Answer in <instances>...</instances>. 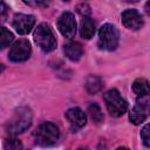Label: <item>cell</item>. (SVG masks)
I'll use <instances>...</instances> for the list:
<instances>
[{"label": "cell", "instance_id": "obj_1", "mask_svg": "<svg viewBox=\"0 0 150 150\" xmlns=\"http://www.w3.org/2000/svg\"><path fill=\"white\" fill-rule=\"evenodd\" d=\"M32 122H33L32 110L27 107H19L14 110L13 116L9 118L6 125V131L9 136H16L29 129Z\"/></svg>", "mask_w": 150, "mask_h": 150}, {"label": "cell", "instance_id": "obj_2", "mask_svg": "<svg viewBox=\"0 0 150 150\" xmlns=\"http://www.w3.org/2000/svg\"><path fill=\"white\" fill-rule=\"evenodd\" d=\"M60 131L55 123L42 122L34 131V139L41 146H49L59 141Z\"/></svg>", "mask_w": 150, "mask_h": 150}, {"label": "cell", "instance_id": "obj_3", "mask_svg": "<svg viewBox=\"0 0 150 150\" xmlns=\"http://www.w3.org/2000/svg\"><path fill=\"white\" fill-rule=\"evenodd\" d=\"M34 41L45 53H50L56 48V38L49 25L42 22L34 30Z\"/></svg>", "mask_w": 150, "mask_h": 150}, {"label": "cell", "instance_id": "obj_4", "mask_svg": "<svg viewBox=\"0 0 150 150\" xmlns=\"http://www.w3.org/2000/svg\"><path fill=\"white\" fill-rule=\"evenodd\" d=\"M120 33L111 23H104L98 30V47L104 50H115L118 46Z\"/></svg>", "mask_w": 150, "mask_h": 150}, {"label": "cell", "instance_id": "obj_5", "mask_svg": "<svg viewBox=\"0 0 150 150\" xmlns=\"http://www.w3.org/2000/svg\"><path fill=\"white\" fill-rule=\"evenodd\" d=\"M103 100L105 102V105H107L109 114L114 117L122 116L128 109L127 101L120 95L118 90H116V89H110L107 93H104Z\"/></svg>", "mask_w": 150, "mask_h": 150}, {"label": "cell", "instance_id": "obj_6", "mask_svg": "<svg viewBox=\"0 0 150 150\" xmlns=\"http://www.w3.org/2000/svg\"><path fill=\"white\" fill-rule=\"evenodd\" d=\"M149 108H150V105H149V95L138 97L136 100L135 105L132 107V109L129 114L130 122L135 125L142 124L149 115Z\"/></svg>", "mask_w": 150, "mask_h": 150}, {"label": "cell", "instance_id": "obj_7", "mask_svg": "<svg viewBox=\"0 0 150 150\" xmlns=\"http://www.w3.org/2000/svg\"><path fill=\"white\" fill-rule=\"evenodd\" d=\"M32 53V47L28 40L21 39L12 46L9 53H8V59L12 62H23L28 60Z\"/></svg>", "mask_w": 150, "mask_h": 150}, {"label": "cell", "instance_id": "obj_8", "mask_svg": "<svg viewBox=\"0 0 150 150\" xmlns=\"http://www.w3.org/2000/svg\"><path fill=\"white\" fill-rule=\"evenodd\" d=\"M57 28L64 38L73 39L75 36L76 29H77L74 14L70 12H63L57 19Z\"/></svg>", "mask_w": 150, "mask_h": 150}, {"label": "cell", "instance_id": "obj_9", "mask_svg": "<svg viewBox=\"0 0 150 150\" xmlns=\"http://www.w3.org/2000/svg\"><path fill=\"white\" fill-rule=\"evenodd\" d=\"M12 25H13V28L20 35H26L34 27V25H35V16L30 15V14L18 13V14L14 15Z\"/></svg>", "mask_w": 150, "mask_h": 150}, {"label": "cell", "instance_id": "obj_10", "mask_svg": "<svg viewBox=\"0 0 150 150\" xmlns=\"http://www.w3.org/2000/svg\"><path fill=\"white\" fill-rule=\"evenodd\" d=\"M121 19H122L123 26L128 29H131V30L139 29L144 23L142 14L136 9H125L122 13Z\"/></svg>", "mask_w": 150, "mask_h": 150}, {"label": "cell", "instance_id": "obj_11", "mask_svg": "<svg viewBox=\"0 0 150 150\" xmlns=\"http://www.w3.org/2000/svg\"><path fill=\"white\" fill-rule=\"evenodd\" d=\"M64 116H66L67 121L69 122V125L73 131H76V130L83 128L87 123V116H86L84 111L79 107L68 109L66 111Z\"/></svg>", "mask_w": 150, "mask_h": 150}, {"label": "cell", "instance_id": "obj_12", "mask_svg": "<svg viewBox=\"0 0 150 150\" xmlns=\"http://www.w3.org/2000/svg\"><path fill=\"white\" fill-rule=\"evenodd\" d=\"M63 53L70 61H79L83 55V48L80 42L69 41L63 46Z\"/></svg>", "mask_w": 150, "mask_h": 150}, {"label": "cell", "instance_id": "obj_13", "mask_svg": "<svg viewBox=\"0 0 150 150\" xmlns=\"http://www.w3.org/2000/svg\"><path fill=\"white\" fill-rule=\"evenodd\" d=\"M96 32V25L94 22V20L90 16H83L82 21H81V26H80V34L83 39L89 40L94 36Z\"/></svg>", "mask_w": 150, "mask_h": 150}, {"label": "cell", "instance_id": "obj_14", "mask_svg": "<svg viewBox=\"0 0 150 150\" xmlns=\"http://www.w3.org/2000/svg\"><path fill=\"white\" fill-rule=\"evenodd\" d=\"M84 86H86V90L89 94H96L102 89L103 82H102L101 77H98L96 75H90L87 77Z\"/></svg>", "mask_w": 150, "mask_h": 150}, {"label": "cell", "instance_id": "obj_15", "mask_svg": "<svg viewBox=\"0 0 150 150\" xmlns=\"http://www.w3.org/2000/svg\"><path fill=\"white\" fill-rule=\"evenodd\" d=\"M132 90L138 97L148 96L149 95V82L145 79H137L132 83Z\"/></svg>", "mask_w": 150, "mask_h": 150}, {"label": "cell", "instance_id": "obj_16", "mask_svg": "<svg viewBox=\"0 0 150 150\" xmlns=\"http://www.w3.org/2000/svg\"><path fill=\"white\" fill-rule=\"evenodd\" d=\"M88 112H89L91 120L94 121V123L100 124L103 121V112L101 110V107L97 103H95V102L90 103L88 107Z\"/></svg>", "mask_w": 150, "mask_h": 150}, {"label": "cell", "instance_id": "obj_17", "mask_svg": "<svg viewBox=\"0 0 150 150\" xmlns=\"http://www.w3.org/2000/svg\"><path fill=\"white\" fill-rule=\"evenodd\" d=\"M13 33L9 29H7L6 27H0V50L6 48L13 41Z\"/></svg>", "mask_w": 150, "mask_h": 150}, {"label": "cell", "instance_id": "obj_18", "mask_svg": "<svg viewBox=\"0 0 150 150\" xmlns=\"http://www.w3.org/2000/svg\"><path fill=\"white\" fill-rule=\"evenodd\" d=\"M4 148L5 149H21L22 148V144L16 138H8V139L5 141Z\"/></svg>", "mask_w": 150, "mask_h": 150}, {"label": "cell", "instance_id": "obj_19", "mask_svg": "<svg viewBox=\"0 0 150 150\" xmlns=\"http://www.w3.org/2000/svg\"><path fill=\"white\" fill-rule=\"evenodd\" d=\"M23 2L30 7H46L50 0H23Z\"/></svg>", "mask_w": 150, "mask_h": 150}, {"label": "cell", "instance_id": "obj_20", "mask_svg": "<svg viewBox=\"0 0 150 150\" xmlns=\"http://www.w3.org/2000/svg\"><path fill=\"white\" fill-rule=\"evenodd\" d=\"M141 138L145 146H150V137H149V124H145L141 130Z\"/></svg>", "mask_w": 150, "mask_h": 150}, {"label": "cell", "instance_id": "obj_21", "mask_svg": "<svg viewBox=\"0 0 150 150\" xmlns=\"http://www.w3.org/2000/svg\"><path fill=\"white\" fill-rule=\"evenodd\" d=\"M76 11H77V13L81 14L82 16H89L90 13H91L89 5H87V4H84V2H83V4H80V5L76 7Z\"/></svg>", "mask_w": 150, "mask_h": 150}, {"label": "cell", "instance_id": "obj_22", "mask_svg": "<svg viewBox=\"0 0 150 150\" xmlns=\"http://www.w3.org/2000/svg\"><path fill=\"white\" fill-rule=\"evenodd\" d=\"M7 11H8V7H7V5H6L5 2L0 1V20H1L2 18H5V16H6V14H7Z\"/></svg>", "mask_w": 150, "mask_h": 150}, {"label": "cell", "instance_id": "obj_23", "mask_svg": "<svg viewBox=\"0 0 150 150\" xmlns=\"http://www.w3.org/2000/svg\"><path fill=\"white\" fill-rule=\"evenodd\" d=\"M127 2H137V1H139V0H125Z\"/></svg>", "mask_w": 150, "mask_h": 150}, {"label": "cell", "instance_id": "obj_24", "mask_svg": "<svg viewBox=\"0 0 150 150\" xmlns=\"http://www.w3.org/2000/svg\"><path fill=\"white\" fill-rule=\"evenodd\" d=\"M2 70H4V64H1V63H0V73H1Z\"/></svg>", "mask_w": 150, "mask_h": 150}, {"label": "cell", "instance_id": "obj_25", "mask_svg": "<svg viewBox=\"0 0 150 150\" xmlns=\"http://www.w3.org/2000/svg\"><path fill=\"white\" fill-rule=\"evenodd\" d=\"M63 1H69V0H63Z\"/></svg>", "mask_w": 150, "mask_h": 150}]
</instances>
